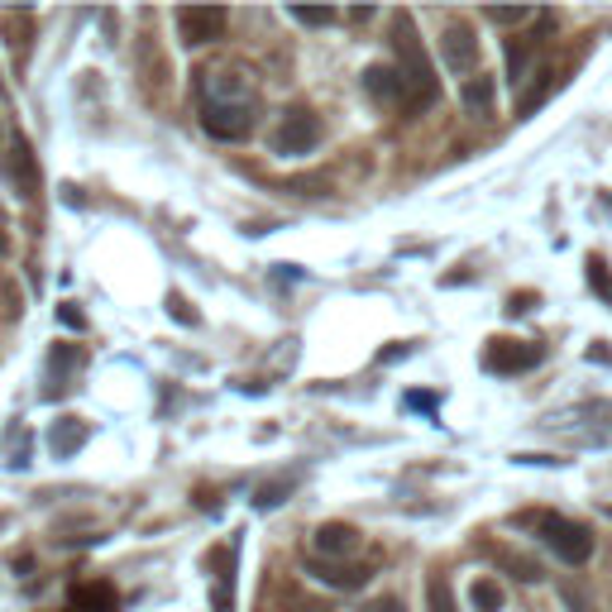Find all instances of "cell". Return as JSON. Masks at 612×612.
<instances>
[{
	"label": "cell",
	"instance_id": "obj_12",
	"mask_svg": "<svg viewBox=\"0 0 612 612\" xmlns=\"http://www.w3.org/2000/svg\"><path fill=\"white\" fill-rule=\"evenodd\" d=\"M82 441H87V426L77 422V416H58V422L48 426V450H53L58 460H68L72 450H82Z\"/></svg>",
	"mask_w": 612,
	"mask_h": 612
},
{
	"label": "cell",
	"instance_id": "obj_3",
	"mask_svg": "<svg viewBox=\"0 0 612 612\" xmlns=\"http://www.w3.org/2000/svg\"><path fill=\"white\" fill-rule=\"evenodd\" d=\"M531 526L541 531V541L555 551V560H565V565H584L593 555V531L579 526L570 517H555V512H541V517H526Z\"/></svg>",
	"mask_w": 612,
	"mask_h": 612
},
{
	"label": "cell",
	"instance_id": "obj_27",
	"mask_svg": "<svg viewBox=\"0 0 612 612\" xmlns=\"http://www.w3.org/2000/svg\"><path fill=\"white\" fill-rule=\"evenodd\" d=\"M364 612H407V608H402V599H374Z\"/></svg>",
	"mask_w": 612,
	"mask_h": 612
},
{
	"label": "cell",
	"instance_id": "obj_6",
	"mask_svg": "<svg viewBox=\"0 0 612 612\" xmlns=\"http://www.w3.org/2000/svg\"><path fill=\"white\" fill-rule=\"evenodd\" d=\"M441 53H445V68L450 72H474L478 68V39L464 20H450L445 34H441Z\"/></svg>",
	"mask_w": 612,
	"mask_h": 612
},
{
	"label": "cell",
	"instance_id": "obj_17",
	"mask_svg": "<svg viewBox=\"0 0 612 612\" xmlns=\"http://www.w3.org/2000/svg\"><path fill=\"white\" fill-rule=\"evenodd\" d=\"M464 106L474 110V116H488L493 110V77H470V82H464Z\"/></svg>",
	"mask_w": 612,
	"mask_h": 612
},
{
	"label": "cell",
	"instance_id": "obj_29",
	"mask_svg": "<svg viewBox=\"0 0 612 612\" xmlns=\"http://www.w3.org/2000/svg\"><path fill=\"white\" fill-rule=\"evenodd\" d=\"M168 306H172V316H177V320H191V326H197V312H187L182 297H168Z\"/></svg>",
	"mask_w": 612,
	"mask_h": 612
},
{
	"label": "cell",
	"instance_id": "obj_21",
	"mask_svg": "<svg viewBox=\"0 0 612 612\" xmlns=\"http://www.w3.org/2000/svg\"><path fill=\"white\" fill-rule=\"evenodd\" d=\"M287 488H293V478H283V483H264L259 493H254V507L259 512H268V507H278L283 497H287Z\"/></svg>",
	"mask_w": 612,
	"mask_h": 612
},
{
	"label": "cell",
	"instance_id": "obj_19",
	"mask_svg": "<svg viewBox=\"0 0 612 612\" xmlns=\"http://www.w3.org/2000/svg\"><path fill=\"white\" fill-rule=\"evenodd\" d=\"M536 77H541V82L531 87V91L522 96V101H517V116H531V110H536V106L545 101V96H551V87H555V72H551V68H541Z\"/></svg>",
	"mask_w": 612,
	"mask_h": 612
},
{
	"label": "cell",
	"instance_id": "obj_5",
	"mask_svg": "<svg viewBox=\"0 0 612 612\" xmlns=\"http://www.w3.org/2000/svg\"><path fill=\"white\" fill-rule=\"evenodd\" d=\"M230 24V10L225 6H182L177 10V29H182V43H216Z\"/></svg>",
	"mask_w": 612,
	"mask_h": 612
},
{
	"label": "cell",
	"instance_id": "obj_11",
	"mask_svg": "<svg viewBox=\"0 0 612 612\" xmlns=\"http://www.w3.org/2000/svg\"><path fill=\"white\" fill-rule=\"evenodd\" d=\"M201 125L211 139H245L254 130V110H211L201 106Z\"/></svg>",
	"mask_w": 612,
	"mask_h": 612
},
{
	"label": "cell",
	"instance_id": "obj_1",
	"mask_svg": "<svg viewBox=\"0 0 612 612\" xmlns=\"http://www.w3.org/2000/svg\"><path fill=\"white\" fill-rule=\"evenodd\" d=\"M393 53H397L402 82H407V110H426L441 96V87H436V68H431L426 48L412 29V14H393Z\"/></svg>",
	"mask_w": 612,
	"mask_h": 612
},
{
	"label": "cell",
	"instance_id": "obj_23",
	"mask_svg": "<svg viewBox=\"0 0 612 612\" xmlns=\"http://www.w3.org/2000/svg\"><path fill=\"white\" fill-rule=\"evenodd\" d=\"M293 20H297V24L320 29V24H335V10H326V6H297V10H293Z\"/></svg>",
	"mask_w": 612,
	"mask_h": 612
},
{
	"label": "cell",
	"instance_id": "obj_7",
	"mask_svg": "<svg viewBox=\"0 0 612 612\" xmlns=\"http://www.w3.org/2000/svg\"><path fill=\"white\" fill-rule=\"evenodd\" d=\"M483 364H488L493 374H526V368L541 364V349L536 345H522V340H488V349H483Z\"/></svg>",
	"mask_w": 612,
	"mask_h": 612
},
{
	"label": "cell",
	"instance_id": "obj_30",
	"mask_svg": "<svg viewBox=\"0 0 612 612\" xmlns=\"http://www.w3.org/2000/svg\"><path fill=\"white\" fill-rule=\"evenodd\" d=\"M6 254H10V239H6V230H0V259H6Z\"/></svg>",
	"mask_w": 612,
	"mask_h": 612
},
{
	"label": "cell",
	"instance_id": "obj_18",
	"mask_svg": "<svg viewBox=\"0 0 612 612\" xmlns=\"http://www.w3.org/2000/svg\"><path fill=\"white\" fill-rule=\"evenodd\" d=\"M526 62H531V43L526 39H512L507 43V82L512 87L526 82Z\"/></svg>",
	"mask_w": 612,
	"mask_h": 612
},
{
	"label": "cell",
	"instance_id": "obj_16",
	"mask_svg": "<svg viewBox=\"0 0 612 612\" xmlns=\"http://www.w3.org/2000/svg\"><path fill=\"white\" fill-rule=\"evenodd\" d=\"M77 364H82V349H77V345H53V349H48V378H53V393L62 388V374H72V368Z\"/></svg>",
	"mask_w": 612,
	"mask_h": 612
},
{
	"label": "cell",
	"instance_id": "obj_15",
	"mask_svg": "<svg viewBox=\"0 0 612 612\" xmlns=\"http://www.w3.org/2000/svg\"><path fill=\"white\" fill-rule=\"evenodd\" d=\"M470 608L474 612H503V584L497 579H474V589H470Z\"/></svg>",
	"mask_w": 612,
	"mask_h": 612
},
{
	"label": "cell",
	"instance_id": "obj_28",
	"mask_svg": "<svg viewBox=\"0 0 612 612\" xmlns=\"http://www.w3.org/2000/svg\"><path fill=\"white\" fill-rule=\"evenodd\" d=\"M58 316H62V326H77V330H82V312H77L72 302H62V312H58Z\"/></svg>",
	"mask_w": 612,
	"mask_h": 612
},
{
	"label": "cell",
	"instance_id": "obj_4",
	"mask_svg": "<svg viewBox=\"0 0 612 612\" xmlns=\"http://www.w3.org/2000/svg\"><path fill=\"white\" fill-rule=\"evenodd\" d=\"M320 116L312 106H293V110H283V120L273 125V135H268V144H273V154H283V158H302V154H312L316 144H320Z\"/></svg>",
	"mask_w": 612,
	"mask_h": 612
},
{
	"label": "cell",
	"instance_id": "obj_14",
	"mask_svg": "<svg viewBox=\"0 0 612 612\" xmlns=\"http://www.w3.org/2000/svg\"><path fill=\"white\" fill-rule=\"evenodd\" d=\"M312 574L320 579V584H330V589H364L368 584L364 565H312Z\"/></svg>",
	"mask_w": 612,
	"mask_h": 612
},
{
	"label": "cell",
	"instance_id": "obj_20",
	"mask_svg": "<svg viewBox=\"0 0 612 612\" xmlns=\"http://www.w3.org/2000/svg\"><path fill=\"white\" fill-rule=\"evenodd\" d=\"M497 565H503V570H512V574H517V579H526V584H536V579H541V565H536V560H526V555L497 551Z\"/></svg>",
	"mask_w": 612,
	"mask_h": 612
},
{
	"label": "cell",
	"instance_id": "obj_8",
	"mask_svg": "<svg viewBox=\"0 0 612 612\" xmlns=\"http://www.w3.org/2000/svg\"><path fill=\"white\" fill-rule=\"evenodd\" d=\"M6 172L14 177V187H20V197H29V201L39 197V168H34V149H29V139H24V135H14V139H10Z\"/></svg>",
	"mask_w": 612,
	"mask_h": 612
},
{
	"label": "cell",
	"instance_id": "obj_25",
	"mask_svg": "<svg viewBox=\"0 0 612 612\" xmlns=\"http://www.w3.org/2000/svg\"><path fill=\"white\" fill-rule=\"evenodd\" d=\"M560 599L570 603V612H593V603L584 599V589H579L574 579H565V584H560Z\"/></svg>",
	"mask_w": 612,
	"mask_h": 612
},
{
	"label": "cell",
	"instance_id": "obj_22",
	"mask_svg": "<svg viewBox=\"0 0 612 612\" xmlns=\"http://www.w3.org/2000/svg\"><path fill=\"white\" fill-rule=\"evenodd\" d=\"M426 599H431V612H455V599H450V584L441 574L426 584Z\"/></svg>",
	"mask_w": 612,
	"mask_h": 612
},
{
	"label": "cell",
	"instance_id": "obj_26",
	"mask_svg": "<svg viewBox=\"0 0 612 612\" xmlns=\"http://www.w3.org/2000/svg\"><path fill=\"white\" fill-rule=\"evenodd\" d=\"M589 283L612 302V278H608V264H603V259H589Z\"/></svg>",
	"mask_w": 612,
	"mask_h": 612
},
{
	"label": "cell",
	"instance_id": "obj_24",
	"mask_svg": "<svg viewBox=\"0 0 612 612\" xmlns=\"http://www.w3.org/2000/svg\"><path fill=\"white\" fill-rule=\"evenodd\" d=\"M483 14H488L493 24H526V20H531V10H522V6H517V10H512V6H488Z\"/></svg>",
	"mask_w": 612,
	"mask_h": 612
},
{
	"label": "cell",
	"instance_id": "obj_9",
	"mask_svg": "<svg viewBox=\"0 0 612 612\" xmlns=\"http://www.w3.org/2000/svg\"><path fill=\"white\" fill-rule=\"evenodd\" d=\"M312 551L326 555V560H340V555H354L359 551V531L349 522H320L316 536H312Z\"/></svg>",
	"mask_w": 612,
	"mask_h": 612
},
{
	"label": "cell",
	"instance_id": "obj_13",
	"mask_svg": "<svg viewBox=\"0 0 612 612\" xmlns=\"http://www.w3.org/2000/svg\"><path fill=\"white\" fill-rule=\"evenodd\" d=\"M72 612H120V593L110 584H82L72 589Z\"/></svg>",
	"mask_w": 612,
	"mask_h": 612
},
{
	"label": "cell",
	"instance_id": "obj_10",
	"mask_svg": "<svg viewBox=\"0 0 612 612\" xmlns=\"http://www.w3.org/2000/svg\"><path fill=\"white\" fill-rule=\"evenodd\" d=\"M364 91L374 96V101H383V106H407V82H402V72L383 68V62H374V68L364 72Z\"/></svg>",
	"mask_w": 612,
	"mask_h": 612
},
{
	"label": "cell",
	"instance_id": "obj_2",
	"mask_svg": "<svg viewBox=\"0 0 612 612\" xmlns=\"http://www.w3.org/2000/svg\"><path fill=\"white\" fill-rule=\"evenodd\" d=\"M254 77L245 68H206L201 82H197V96L201 106L211 110H254Z\"/></svg>",
	"mask_w": 612,
	"mask_h": 612
}]
</instances>
